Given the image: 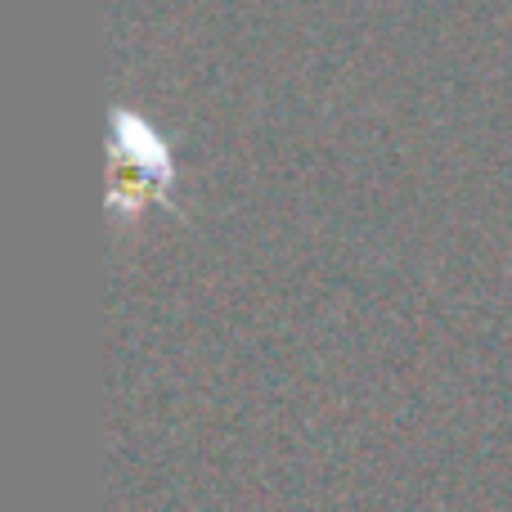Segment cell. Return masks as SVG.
<instances>
[{
  "label": "cell",
  "mask_w": 512,
  "mask_h": 512,
  "mask_svg": "<svg viewBox=\"0 0 512 512\" xmlns=\"http://www.w3.org/2000/svg\"><path fill=\"white\" fill-rule=\"evenodd\" d=\"M167 180H171L167 158H162V149L149 140V131H144L140 149L122 153V171H117V185H113V207L122 216L135 212V207H144L158 189H167Z\"/></svg>",
  "instance_id": "1"
}]
</instances>
